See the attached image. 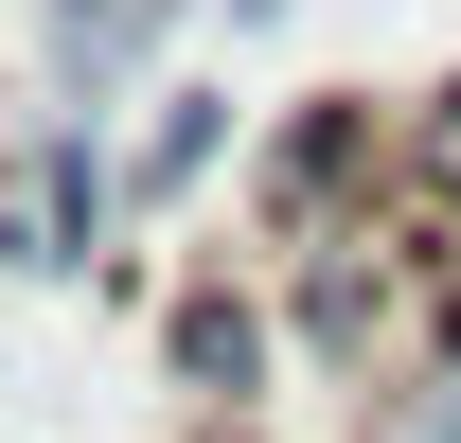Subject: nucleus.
Returning <instances> with one entry per match:
<instances>
[{"mask_svg":"<svg viewBox=\"0 0 461 443\" xmlns=\"http://www.w3.org/2000/svg\"><path fill=\"white\" fill-rule=\"evenodd\" d=\"M391 160H408V124L373 107V89H320V107L249 160V231H267V249H320V231H355V195Z\"/></svg>","mask_w":461,"mask_h":443,"instance_id":"1","label":"nucleus"},{"mask_svg":"<svg viewBox=\"0 0 461 443\" xmlns=\"http://www.w3.org/2000/svg\"><path fill=\"white\" fill-rule=\"evenodd\" d=\"M160 355H177V390H213V408H267V302L249 284H177V320H160Z\"/></svg>","mask_w":461,"mask_h":443,"instance_id":"2","label":"nucleus"},{"mask_svg":"<svg viewBox=\"0 0 461 443\" xmlns=\"http://www.w3.org/2000/svg\"><path fill=\"white\" fill-rule=\"evenodd\" d=\"M124 213H142V177H124L107 142L71 124L54 160H36V231H54V267H107V249H124Z\"/></svg>","mask_w":461,"mask_h":443,"instance_id":"3","label":"nucleus"},{"mask_svg":"<svg viewBox=\"0 0 461 443\" xmlns=\"http://www.w3.org/2000/svg\"><path fill=\"white\" fill-rule=\"evenodd\" d=\"M160 18H177V0H54V71H71V107H107L124 54H142Z\"/></svg>","mask_w":461,"mask_h":443,"instance_id":"4","label":"nucleus"},{"mask_svg":"<svg viewBox=\"0 0 461 443\" xmlns=\"http://www.w3.org/2000/svg\"><path fill=\"white\" fill-rule=\"evenodd\" d=\"M213 142H230V89H160V124H142V213H177V195H195V177H213Z\"/></svg>","mask_w":461,"mask_h":443,"instance_id":"5","label":"nucleus"},{"mask_svg":"<svg viewBox=\"0 0 461 443\" xmlns=\"http://www.w3.org/2000/svg\"><path fill=\"white\" fill-rule=\"evenodd\" d=\"M391 443H461V302L426 337V373H391Z\"/></svg>","mask_w":461,"mask_h":443,"instance_id":"6","label":"nucleus"}]
</instances>
